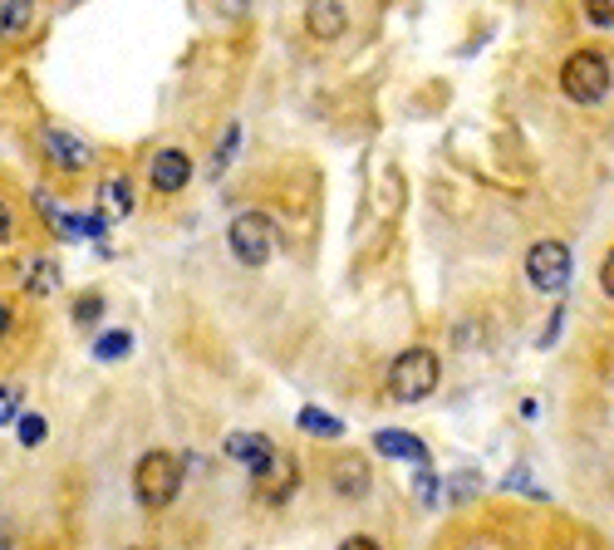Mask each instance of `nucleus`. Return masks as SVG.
I'll list each match as a JSON object with an SVG mask.
<instances>
[{
    "label": "nucleus",
    "mask_w": 614,
    "mask_h": 550,
    "mask_svg": "<svg viewBox=\"0 0 614 550\" xmlns=\"http://www.w3.org/2000/svg\"><path fill=\"white\" fill-rule=\"evenodd\" d=\"M349 30V10L339 0H310L305 6V34L310 40H339Z\"/></svg>",
    "instance_id": "nucleus-9"
},
{
    "label": "nucleus",
    "mask_w": 614,
    "mask_h": 550,
    "mask_svg": "<svg viewBox=\"0 0 614 550\" xmlns=\"http://www.w3.org/2000/svg\"><path fill=\"white\" fill-rule=\"evenodd\" d=\"M44 157H50L60 172H84L89 163H94V147H89L84 138L64 133V129H50L44 133Z\"/></svg>",
    "instance_id": "nucleus-8"
},
{
    "label": "nucleus",
    "mask_w": 614,
    "mask_h": 550,
    "mask_svg": "<svg viewBox=\"0 0 614 550\" xmlns=\"http://www.w3.org/2000/svg\"><path fill=\"white\" fill-rule=\"evenodd\" d=\"M129 349H133V339L119 329V335H104V339H99V349H94V354H99V359H123Z\"/></svg>",
    "instance_id": "nucleus-19"
},
{
    "label": "nucleus",
    "mask_w": 614,
    "mask_h": 550,
    "mask_svg": "<svg viewBox=\"0 0 614 550\" xmlns=\"http://www.w3.org/2000/svg\"><path fill=\"white\" fill-rule=\"evenodd\" d=\"M561 94L571 103H600L610 94V60L600 50H575L571 60L561 64Z\"/></svg>",
    "instance_id": "nucleus-4"
},
{
    "label": "nucleus",
    "mask_w": 614,
    "mask_h": 550,
    "mask_svg": "<svg viewBox=\"0 0 614 550\" xmlns=\"http://www.w3.org/2000/svg\"><path fill=\"white\" fill-rule=\"evenodd\" d=\"M182 491V457L177 452H143L139 467H133V497L147 511L173 507Z\"/></svg>",
    "instance_id": "nucleus-1"
},
{
    "label": "nucleus",
    "mask_w": 614,
    "mask_h": 550,
    "mask_svg": "<svg viewBox=\"0 0 614 550\" xmlns=\"http://www.w3.org/2000/svg\"><path fill=\"white\" fill-rule=\"evenodd\" d=\"M335 491L349 501H359L364 491H369V467H364V457H345V462L335 467Z\"/></svg>",
    "instance_id": "nucleus-11"
},
{
    "label": "nucleus",
    "mask_w": 614,
    "mask_h": 550,
    "mask_svg": "<svg viewBox=\"0 0 614 550\" xmlns=\"http://www.w3.org/2000/svg\"><path fill=\"white\" fill-rule=\"evenodd\" d=\"M300 428L310 432V438H339V432H345V428H339V418H329V412H320V408H305Z\"/></svg>",
    "instance_id": "nucleus-14"
},
{
    "label": "nucleus",
    "mask_w": 614,
    "mask_h": 550,
    "mask_svg": "<svg viewBox=\"0 0 614 550\" xmlns=\"http://www.w3.org/2000/svg\"><path fill=\"white\" fill-rule=\"evenodd\" d=\"M236 143H242V129H226V138H222V147H217V163H212V177H217V172H226L232 167V157H236Z\"/></svg>",
    "instance_id": "nucleus-18"
},
{
    "label": "nucleus",
    "mask_w": 614,
    "mask_h": 550,
    "mask_svg": "<svg viewBox=\"0 0 614 550\" xmlns=\"http://www.w3.org/2000/svg\"><path fill=\"white\" fill-rule=\"evenodd\" d=\"M20 408H25V394H20V388H10V384H0V422H16Z\"/></svg>",
    "instance_id": "nucleus-17"
},
{
    "label": "nucleus",
    "mask_w": 614,
    "mask_h": 550,
    "mask_svg": "<svg viewBox=\"0 0 614 550\" xmlns=\"http://www.w3.org/2000/svg\"><path fill=\"white\" fill-rule=\"evenodd\" d=\"M0 550H10V526H0Z\"/></svg>",
    "instance_id": "nucleus-28"
},
{
    "label": "nucleus",
    "mask_w": 614,
    "mask_h": 550,
    "mask_svg": "<svg viewBox=\"0 0 614 550\" xmlns=\"http://www.w3.org/2000/svg\"><path fill=\"white\" fill-rule=\"evenodd\" d=\"M226 246L242 266L260 271L270 256H276V222L266 212H236L232 226H226Z\"/></svg>",
    "instance_id": "nucleus-3"
},
{
    "label": "nucleus",
    "mask_w": 614,
    "mask_h": 550,
    "mask_svg": "<svg viewBox=\"0 0 614 550\" xmlns=\"http://www.w3.org/2000/svg\"><path fill=\"white\" fill-rule=\"evenodd\" d=\"M129 550H147V546H129Z\"/></svg>",
    "instance_id": "nucleus-29"
},
{
    "label": "nucleus",
    "mask_w": 614,
    "mask_h": 550,
    "mask_svg": "<svg viewBox=\"0 0 614 550\" xmlns=\"http://www.w3.org/2000/svg\"><path fill=\"white\" fill-rule=\"evenodd\" d=\"M30 20H35V0H0V44L25 34Z\"/></svg>",
    "instance_id": "nucleus-12"
},
{
    "label": "nucleus",
    "mask_w": 614,
    "mask_h": 550,
    "mask_svg": "<svg viewBox=\"0 0 614 550\" xmlns=\"http://www.w3.org/2000/svg\"><path fill=\"white\" fill-rule=\"evenodd\" d=\"M147 182H153V192H163V197H177L192 182V157L182 153V147H163V153H153V163H147Z\"/></svg>",
    "instance_id": "nucleus-7"
},
{
    "label": "nucleus",
    "mask_w": 614,
    "mask_h": 550,
    "mask_svg": "<svg viewBox=\"0 0 614 550\" xmlns=\"http://www.w3.org/2000/svg\"><path fill=\"white\" fill-rule=\"evenodd\" d=\"M373 442H379V452H389V457H413L418 467H428V452H423V442H418V438H408V432H398V428H383Z\"/></svg>",
    "instance_id": "nucleus-13"
},
{
    "label": "nucleus",
    "mask_w": 614,
    "mask_h": 550,
    "mask_svg": "<svg viewBox=\"0 0 614 550\" xmlns=\"http://www.w3.org/2000/svg\"><path fill=\"white\" fill-rule=\"evenodd\" d=\"M246 6H252V0H226V10H232V16H242Z\"/></svg>",
    "instance_id": "nucleus-27"
},
{
    "label": "nucleus",
    "mask_w": 614,
    "mask_h": 550,
    "mask_svg": "<svg viewBox=\"0 0 614 550\" xmlns=\"http://www.w3.org/2000/svg\"><path fill=\"white\" fill-rule=\"evenodd\" d=\"M10 232H16V212H10V206L0 202V246L10 241Z\"/></svg>",
    "instance_id": "nucleus-24"
},
{
    "label": "nucleus",
    "mask_w": 614,
    "mask_h": 550,
    "mask_svg": "<svg viewBox=\"0 0 614 550\" xmlns=\"http://www.w3.org/2000/svg\"><path fill=\"white\" fill-rule=\"evenodd\" d=\"M10 325H16V315H10V305H6V301H0V339H6V335H10Z\"/></svg>",
    "instance_id": "nucleus-26"
},
{
    "label": "nucleus",
    "mask_w": 614,
    "mask_h": 550,
    "mask_svg": "<svg viewBox=\"0 0 614 550\" xmlns=\"http://www.w3.org/2000/svg\"><path fill=\"white\" fill-rule=\"evenodd\" d=\"M600 291H605L610 301H614V251L605 256V266H600Z\"/></svg>",
    "instance_id": "nucleus-23"
},
{
    "label": "nucleus",
    "mask_w": 614,
    "mask_h": 550,
    "mask_svg": "<svg viewBox=\"0 0 614 550\" xmlns=\"http://www.w3.org/2000/svg\"><path fill=\"white\" fill-rule=\"evenodd\" d=\"M339 550H379V541H373V536H349Z\"/></svg>",
    "instance_id": "nucleus-25"
},
{
    "label": "nucleus",
    "mask_w": 614,
    "mask_h": 550,
    "mask_svg": "<svg viewBox=\"0 0 614 550\" xmlns=\"http://www.w3.org/2000/svg\"><path fill=\"white\" fill-rule=\"evenodd\" d=\"M270 452H276V442H266L260 432H232V438H226V457H232V462H246V472L266 462Z\"/></svg>",
    "instance_id": "nucleus-10"
},
{
    "label": "nucleus",
    "mask_w": 614,
    "mask_h": 550,
    "mask_svg": "<svg viewBox=\"0 0 614 550\" xmlns=\"http://www.w3.org/2000/svg\"><path fill=\"white\" fill-rule=\"evenodd\" d=\"M99 309H104V301H99V295H84V301L74 305V319H79V325H94Z\"/></svg>",
    "instance_id": "nucleus-22"
},
{
    "label": "nucleus",
    "mask_w": 614,
    "mask_h": 550,
    "mask_svg": "<svg viewBox=\"0 0 614 550\" xmlns=\"http://www.w3.org/2000/svg\"><path fill=\"white\" fill-rule=\"evenodd\" d=\"M571 246L565 241H536L531 246V256H526V275H531V285L545 295H555V291H565V281H571Z\"/></svg>",
    "instance_id": "nucleus-6"
},
{
    "label": "nucleus",
    "mask_w": 614,
    "mask_h": 550,
    "mask_svg": "<svg viewBox=\"0 0 614 550\" xmlns=\"http://www.w3.org/2000/svg\"><path fill=\"white\" fill-rule=\"evenodd\" d=\"M104 197H109L113 212H133V182L129 177H109L104 182Z\"/></svg>",
    "instance_id": "nucleus-16"
},
{
    "label": "nucleus",
    "mask_w": 614,
    "mask_h": 550,
    "mask_svg": "<svg viewBox=\"0 0 614 550\" xmlns=\"http://www.w3.org/2000/svg\"><path fill=\"white\" fill-rule=\"evenodd\" d=\"M585 20L600 26V30H610L614 26V0H585Z\"/></svg>",
    "instance_id": "nucleus-20"
},
{
    "label": "nucleus",
    "mask_w": 614,
    "mask_h": 550,
    "mask_svg": "<svg viewBox=\"0 0 614 550\" xmlns=\"http://www.w3.org/2000/svg\"><path fill=\"white\" fill-rule=\"evenodd\" d=\"M20 442L40 447L44 442V418H35V412H30V418H20Z\"/></svg>",
    "instance_id": "nucleus-21"
},
{
    "label": "nucleus",
    "mask_w": 614,
    "mask_h": 550,
    "mask_svg": "<svg viewBox=\"0 0 614 550\" xmlns=\"http://www.w3.org/2000/svg\"><path fill=\"white\" fill-rule=\"evenodd\" d=\"M477 550H482V546H477Z\"/></svg>",
    "instance_id": "nucleus-30"
},
{
    "label": "nucleus",
    "mask_w": 614,
    "mask_h": 550,
    "mask_svg": "<svg viewBox=\"0 0 614 550\" xmlns=\"http://www.w3.org/2000/svg\"><path fill=\"white\" fill-rule=\"evenodd\" d=\"M30 295H44V291H54V285H60V266H54V261H35V266H30Z\"/></svg>",
    "instance_id": "nucleus-15"
},
{
    "label": "nucleus",
    "mask_w": 614,
    "mask_h": 550,
    "mask_svg": "<svg viewBox=\"0 0 614 550\" xmlns=\"http://www.w3.org/2000/svg\"><path fill=\"white\" fill-rule=\"evenodd\" d=\"M438 374H442V364L433 349H403L389 364V398L393 404H423L438 388Z\"/></svg>",
    "instance_id": "nucleus-2"
},
{
    "label": "nucleus",
    "mask_w": 614,
    "mask_h": 550,
    "mask_svg": "<svg viewBox=\"0 0 614 550\" xmlns=\"http://www.w3.org/2000/svg\"><path fill=\"white\" fill-rule=\"evenodd\" d=\"M252 487L256 497L266 501V507H286V501L295 497V487H300V472H295V457L290 452H270L260 467H252Z\"/></svg>",
    "instance_id": "nucleus-5"
}]
</instances>
